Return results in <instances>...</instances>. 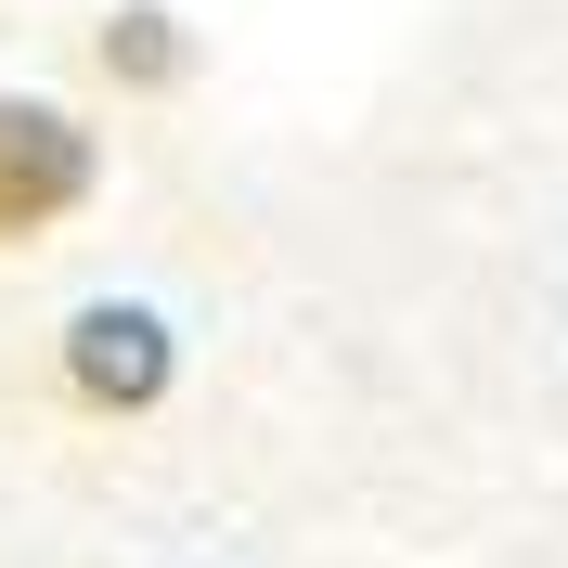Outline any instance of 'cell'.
<instances>
[{
	"label": "cell",
	"instance_id": "1",
	"mask_svg": "<svg viewBox=\"0 0 568 568\" xmlns=\"http://www.w3.org/2000/svg\"><path fill=\"white\" fill-rule=\"evenodd\" d=\"M78 181H91V155H78V130L52 104H0V233H39L52 207H78Z\"/></svg>",
	"mask_w": 568,
	"mask_h": 568
},
{
	"label": "cell",
	"instance_id": "2",
	"mask_svg": "<svg viewBox=\"0 0 568 568\" xmlns=\"http://www.w3.org/2000/svg\"><path fill=\"white\" fill-rule=\"evenodd\" d=\"M65 375H78V400H155L169 388V336L142 311H91L65 336Z\"/></svg>",
	"mask_w": 568,
	"mask_h": 568
},
{
	"label": "cell",
	"instance_id": "3",
	"mask_svg": "<svg viewBox=\"0 0 568 568\" xmlns=\"http://www.w3.org/2000/svg\"><path fill=\"white\" fill-rule=\"evenodd\" d=\"M104 65H130V78H169L181 52H169V27H155V13H130V27L104 39Z\"/></svg>",
	"mask_w": 568,
	"mask_h": 568
}]
</instances>
